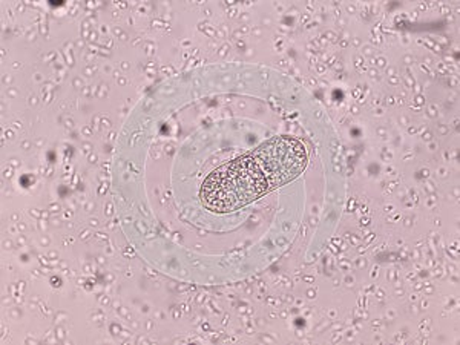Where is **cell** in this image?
<instances>
[{"label":"cell","mask_w":460,"mask_h":345,"mask_svg":"<svg viewBox=\"0 0 460 345\" xmlns=\"http://www.w3.org/2000/svg\"><path fill=\"white\" fill-rule=\"evenodd\" d=\"M305 166L307 149L303 142L275 137L210 173L201 188V199L209 210L232 212L292 181Z\"/></svg>","instance_id":"cell-1"}]
</instances>
